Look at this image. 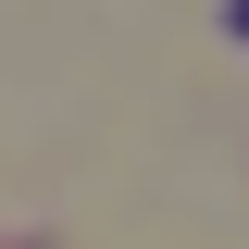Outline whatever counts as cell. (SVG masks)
<instances>
[{
    "mask_svg": "<svg viewBox=\"0 0 249 249\" xmlns=\"http://www.w3.org/2000/svg\"><path fill=\"white\" fill-rule=\"evenodd\" d=\"M224 25H237V37H249V0H237V13H224Z\"/></svg>",
    "mask_w": 249,
    "mask_h": 249,
    "instance_id": "obj_1",
    "label": "cell"
}]
</instances>
